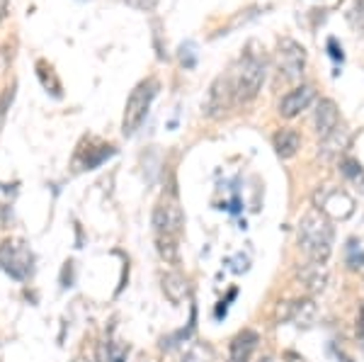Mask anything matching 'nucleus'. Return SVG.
<instances>
[{"label": "nucleus", "mask_w": 364, "mask_h": 362, "mask_svg": "<svg viewBox=\"0 0 364 362\" xmlns=\"http://www.w3.org/2000/svg\"><path fill=\"white\" fill-rule=\"evenodd\" d=\"M75 362H85V360H75Z\"/></svg>", "instance_id": "bb28decb"}, {"label": "nucleus", "mask_w": 364, "mask_h": 362, "mask_svg": "<svg viewBox=\"0 0 364 362\" xmlns=\"http://www.w3.org/2000/svg\"><path fill=\"white\" fill-rule=\"evenodd\" d=\"M272 146H274V154L279 159H294L301 149V137L294 129H279L272 137Z\"/></svg>", "instance_id": "4468645a"}, {"label": "nucleus", "mask_w": 364, "mask_h": 362, "mask_svg": "<svg viewBox=\"0 0 364 362\" xmlns=\"http://www.w3.org/2000/svg\"><path fill=\"white\" fill-rule=\"evenodd\" d=\"M236 102V90H233V80L228 75H219V78L211 83L207 100H204V115L216 119L226 112L231 105Z\"/></svg>", "instance_id": "39448f33"}, {"label": "nucleus", "mask_w": 364, "mask_h": 362, "mask_svg": "<svg viewBox=\"0 0 364 362\" xmlns=\"http://www.w3.org/2000/svg\"><path fill=\"white\" fill-rule=\"evenodd\" d=\"M180 362H216V358H214V350L207 343L187 341L180 348Z\"/></svg>", "instance_id": "f3484780"}, {"label": "nucleus", "mask_w": 364, "mask_h": 362, "mask_svg": "<svg viewBox=\"0 0 364 362\" xmlns=\"http://www.w3.org/2000/svg\"><path fill=\"white\" fill-rule=\"evenodd\" d=\"M328 54H331L336 61H340L343 63V58H345V54H343V46H338V39H328Z\"/></svg>", "instance_id": "5701e85b"}, {"label": "nucleus", "mask_w": 364, "mask_h": 362, "mask_svg": "<svg viewBox=\"0 0 364 362\" xmlns=\"http://www.w3.org/2000/svg\"><path fill=\"white\" fill-rule=\"evenodd\" d=\"M156 248H158V253H161V258L166 262H173V265H178V262H180V248H178V241H175L173 236H161V233H158V236H156Z\"/></svg>", "instance_id": "a211bd4d"}, {"label": "nucleus", "mask_w": 364, "mask_h": 362, "mask_svg": "<svg viewBox=\"0 0 364 362\" xmlns=\"http://www.w3.org/2000/svg\"><path fill=\"white\" fill-rule=\"evenodd\" d=\"M306 63V51L294 39H282L279 42V73H284L287 80H299Z\"/></svg>", "instance_id": "6e6552de"}, {"label": "nucleus", "mask_w": 364, "mask_h": 362, "mask_svg": "<svg viewBox=\"0 0 364 362\" xmlns=\"http://www.w3.org/2000/svg\"><path fill=\"white\" fill-rule=\"evenodd\" d=\"M158 95V80L156 78H146L134 87L132 95L127 100V107H124V119H122V132L124 137H132L136 134V129L144 124L146 115L151 110V102L154 97Z\"/></svg>", "instance_id": "7ed1b4c3"}, {"label": "nucleus", "mask_w": 364, "mask_h": 362, "mask_svg": "<svg viewBox=\"0 0 364 362\" xmlns=\"http://www.w3.org/2000/svg\"><path fill=\"white\" fill-rule=\"evenodd\" d=\"M357 334H360V338H364V309L360 314V324H357Z\"/></svg>", "instance_id": "393cba45"}, {"label": "nucleus", "mask_w": 364, "mask_h": 362, "mask_svg": "<svg viewBox=\"0 0 364 362\" xmlns=\"http://www.w3.org/2000/svg\"><path fill=\"white\" fill-rule=\"evenodd\" d=\"M257 362H277V360H272V358H260Z\"/></svg>", "instance_id": "a878e982"}, {"label": "nucleus", "mask_w": 364, "mask_h": 362, "mask_svg": "<svg viewBox=\"0 0 364 362\" xmlns=\"http://www.w3.org/2000/svg\"><path fill=\"white\" fill-rule=\"evenodd\" d=\"M129 348L124 346H114V343H102L97 348V360L100 362H127Z\"/></svg>", "instance_id": "6ab92c4d"}, {"label": "nucleus", "mask_w": 364, "mask_h": 362, "mask_svg": "<svg viewBox=\"0 0 364 362\" xmlns=\"http://www.w3.org/2000/svg\"><path fill=\"white\" fill-rule=\"evenodd\" d=\"M318 319V304H316L311 297H304V299H296L294 307H291V321L289 324L299 326V329H311Z\"/></svg>", "instance_id": "ddd939ff"}, {"label": "nucleus", "mask_w": 364, "mask_h": 362, "mask_svg": "<svg viewBox=\"0 0 364 362\" xmlns=\"http://www.w3.org/2000/svg\"><path fill=\"white\" fill-rule=\"evenodd\" d=\"M299 280H301L309 294H321L331 282V272H328V267L323 262H309V265H304L299 270Z\"/></svg>", "instance_id": "9b49d317"}, {"label": "nucleus", "mask_w": 364, "mask_h": 362, "mask_svg": "<svg viewBox=\"0 0 364 362\" xmlns=\"http://www.w3.org/2000/svg\"><path fill=\"white\" fill-rule=\"evenodd\" d=\"M265 56L255 54V51H248L238 63L236 71V83H233V90H236V102H250L255 100V95L260 92L262 80H265Z\"/></svg>", "instance_id": "f03ea898"}, {"label": "nucleus", "mask_w": 364, "mask_h": 362, "mask_svg": "<svg viewBox=\"0 0 364 362\" xmlns=\"http://www.w3.org/2000/svg\"><path fill=\"white\" fill-rule=\"evenodd\" d=\"M32 253L25 243L5 241L0 246V270H5L13 280H25L32 275Z\"/></svg>", "instance_id": "20e7f679"}, {"label": "nucleus", "mask_w": 364, "mask_h": 362, "mask_svg": "<svg viewBox=\"0 0 364 362\" xmlns=\"http://www.w3.org/2000/svg\"><path fill=\"white\" fill-rule=\"evenodd\" d=\"M316 204L333 221H345L355 214V200L345 190H326L323 195H316Z\"/></svg>", "instance_id": "0eeeda50"}, {"label": "nucleus", "mask_w": 364, "mask_h": 362, "mask_svg": "<svg viewBox=\"0 0 364 362\" xmlns=\"http://www.w3.org/2000/svg\"><path fill=\"white\" fill-rule=\"evenodd\" d=\"M343 173L348 175V178H360L362 168H360V163H357V161L348 159V161H343Z\"/></svg>", "instance_id": "4be33fe9"}, {"label": "nucleus", "mask_w": 364, "mask_h": 362, "mask_svg": "<svg viewBox=\"0 0 364 362\" xmlns=\"http://www.w3.org/2000/svg\"><path fill=\"white\" fill-rule=\"evenodd\" d=\"M163 292L173 304H182L190 294V284L180 272H168V275H163Z\"/></svg>", "instance_id": "2eb2a0df"}, {"label": "nucleus", "mask_w": 364, "mask_h": 362, "mask_svg": "<svg viewBox=\"0 0 364 362\" xmlns=\"http://www.w3.org/2000/svg\"><path fill=\"white\" fill-rule=\"evenodd\" d=\"M154 226L156 233H161V236L178 238L185 229V214H182L180 204L175 200H163L154 209Z\"/></svg>", "instance_id": "423d86ee"}, {"label": "nucleus", "mask_w": 364, "mask_h": 362, "mask_svg": "<svg viewBox=\"0 0 364 362\" xmlns=\"http://www.w3.org/2000/svg\"><path fill=\"white\" fill-rule=\"evenodd\" d=\"M333 231L331 219L321 212L318 207L309 209L301 217V224H299V248L309 255L311 262H323L331 258L333 253Z\"/></svg>", "instance_id": "f257e3e1"}, {"label": "nucleus", "mask_w": 364, "mask_h": 362, "mask_svg": "<svg viewBox=\"0 0 364 362\" xmlns=\"http://www.w3.org/2000/svg\"><path fill=\"white\" fill-rule=\"evenodd\" d=\"M10 15V0H0V22Z\"/></svg>", "instance_id": "b1692460"}, {"label": "nucleus", "mask_w": 364, "mask_h": 362, "mask_svg": "<svg viewBox=\"0 0 364 362\" xmlns=\"http://www.w3.org/2000/svg\"><path fill=\"white\" fill-rule=\"evenodd\" d=\"M314 124H316V134H318L321 139L331 137V134L340 127V110L331 97H326V100L318 102L316 115H314Z\"/></svg>", "instance_id": "9d476101"}, {"label": "nucleus", "mask_w": 364, "mask_h": 362, "mask_svg": "<svg viewBox=\"0 0 364 362\" xmlns=\"http://www.w3.org/2000/svg\"><path fill=\"white\" fill-rule=\"evenodd\" d=\"M257 343H260V334L252 329H243L231 341V362H248L250 355L255 353Z\"/></svg>", "instance_id": "f8f14e48"}, {"label": "nucleus", "mask_w": 364, "mask_h": 362, "mask_svg": "<svg viewBox=\"0 0 364 362\" xmlns=\"http://www.w3.org/2000/svg\"><path fill=\"white\" fill-rule=\"evenodd\" d=\"M314 97H316L314 85H296L294 90H289L284 97H282L279 115L284 117V119H294L296 115H301L304 110L314 102Z\"/></svg>", "instance_id": "1a4fd4ad"}, {"label": "nucleus", "mask_w": 364, "mask_h": 362, "mask_svg": "<svg viewBox=\"0 0 364 362\" xmlns=\"http://www.w3.org/2000/svg\"><path fill=\"white\" fill-rule=\"evenodd\" d=\"M236 297H238V289L236 287H233L231 292H228V294H226V299H221L219 302V307H216V319H226V314H228V307H231V302L233 299H236Z\"/></svg>", "instance_id": "412c9836"}, {"label": "nucleus", "mask_w": 364, "mask_h": 362, "mask_svg": "<svg viewBox=\"0 0 364 362\" xmlns=\"http://www.w3.org/2000/svg\"><path fill=\"white\" fill-rule=\"evenodd\" d=\"M37 73H39V80H42V85L49 90V85H51V92H54V97H61V83H58V78L54 75V68L49 71V75H46V63L44 61H39L37 63Z\"/></svg>", "instance_id": "aec40b11"}, {"label": "nucleus", "mask_w": 364, "mask_h": 362, "mask_svg": "<svg viewBox=\"0 0 364 362\" xmlns=\"http://www.w3.org/2000/svg\"><path fill=\"white\" fill-rule=\"evenodd\" d=\"M350 144V134L343 129V127H338L336 132L331 134V137L321 139V154L323 159H336V156L343 154L345 149H348Z\"/></svg>", "instance_id": "dca6fc26"}]
</instances>
